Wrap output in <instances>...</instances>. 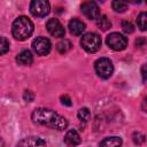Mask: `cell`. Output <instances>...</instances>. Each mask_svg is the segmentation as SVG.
Masks as SVG:
<instances>
[{"instance_id": "6da1fadb", "label": "cell", "mask_w": 147, "mask_h": 147, "mask_svg": "<svg viewBox=\"0 0 147 147\" xmlns=\"http://www.w3.org/2000/svg\"><path fill=\"white\" fill-rule=\"evenodd\" d=\"M31 118L34 123L45 125L59 131L65 130L68 127V121L65 117L61 116L60 114L55 113L52 109L47 108H37L32 111Z\"/></svg>"}, {"instance_id": "7a4b0ae2", "label": "cell", "mask_w": 147, "mask_h": 147, "mask_svg": "<svg viewBox=\"0 0 147 147\" xmlns=\"http://www.w3.org/2000/svg\"><path fill=\"white\" fill-rule=\"evenodd\" d=\"M33 32V23L26 16L17 17L11 25V33L16 40L23 41L28 39Z\"/></svg>"}, {"instance_id": "3957f363", "label": "cell", "mask_w": 147, "mask_h": 147, "mask_svg": "<svg viewBox=\"0 0 147 147\" xmlns=\"http://www.w3.org/2000/svg\"><path fill=\"white\" fill-rule=\"evenodd\" d=\"M80 45L87 53H95L101 47V38L95 32H87L82 37Z\"/></svg>"}, {"instance_id": "277c9868", "label": "cell", "mask_w": 147, "mask_h": 147, "mask_svg": "<svg viewBox=\"0 0 147 147\" xmlns=\"http://www.w3.org/2000/svg\"><path fill=\"white\" fill-rule=\"evenodd\" d=\"M94 69H95L96 75L105 79L109 78L114 72V65H113L111 61L107 57H101V59L96 60V62L94 64Z\"/></svg>"}, {"instance_id": "5b68a950", "label": "cell", "mask_w": 147, "mask_h": 147, "mask_svg": "<svg viewBox=\"0 0 147 147\" xmlns=\"http://www.w3.org/2000/svg\"><path fill=\"white\" fill-rule=\"evenodd\" d=\"M106 42L109 46V48H111L113 51H117V52L125 49L126 46H127L126 37H124L119 32H113V33L108 34L107 39H106Z\"/></svg>"}, {"instance_id": "8992f818", "label": "cell", "mask_w": 147, "mask_h": 147, "mask_svg": "<svg viewBox=\"0 0 147 147\" xmlns=\"http://www.w3.org/2000/svg\"><path fill=\"white\" fill-rule=\"evenodd\" d=\"M30 11L33 16L44 17V16L48 15L51 11L49 2L46 0H33L30 3Z\"/></svg>"}, {"instance_id": "52a82bcc", "label": "cell", "mask_w": 147, "mask_h": 147, "mask_svg": "<svg viewBox=\"0 0 147 147\" xmlns=\"http://www.w3.org/2000/svg\"><path fill=\"white\" fill-rule=\"evenodd\" d=\"M32 48L38 55L45 56L51 52L52 44H51L49 39L46 37H37L32 41Z\"/></svg>"}, {"instance_id": "ba28073f", "label": "cell", "mask_w": 147, "mask_h": 147, "mask_svg": "<svg viewBox=\"0 0 147 147\" xmlns=\"http://www.w3.org/2000/svg\"><path fill=\"white\" fill-rule=\"evenodd\" d=\"M46 29L49 32V34H52L53 37H56V38H61L65 33L63 25L61 24V22L57 18H49L46 23Z\"/></svg>"}, {"instance_id": "9c48e42d", "label": "cell", "mask_w": 147, "mask_h": 147, "mask_svg": "<svg viewBox=\"0 0 147 147\" xmlns=\"http://www.w3.org/2000/svg\"><path fill=\"white\" fill-rule=\"evenodd\" d=\"M82 13L90 20H96L100 16L99 6L94 1H86L80 6Z\"/></svg>"}, {"instance_id": "30bf717a", "label": "cell", "mask_w": 147, "mask_h": 147, "mask_svg": "<svg viewBox=\"0 0 147 147\" xmlns=\"http://www.w3.org/2000/svg\"><path fill=\"white\" fill-rule=\"evenodd\" d=\"M16 147H46V142L39 137L31 136L22 139Z\"/></svg>"}, {"instance_id": "8fae6325", "label": "cell", "mask_w": 147, "mask_h": 147, "mask_svg": "<svg viewBox=\"0 0 147 147\" xmlns=\"http://www.w3.org/2000/svg\"><path fill=\"white\" fill-rule=\"evenodd\" d=\"M68 28H69V31H70L71 34H74V36H80V34H83V32L85 30V23L83 21H80V20H78V18L75 17V18L70 20Z\"/></svg>"}, {"instance_id": "7c38bea8", "label": "cell", "mask_w": 147, "mask_h": 147, "mask_svg": "<svg viewBox=\"0 0 147 147\" xmlns=\"http://www.w3.org/2000/svg\"><path fill=\"white\" fill-rule=\"evenodd\" d=\"M64 144L68 147H75L80 144V136L76 130H69L64 136Z\"/></svg>"}, {"instance_id": "4fadbf2b", "label": "cell", "mask_w": 147, "mask_h": 147, "mask_svg": "<svg viewBox=\"0 0 147 147\" xmlns=\"http://www.w3.org/2000/svg\"><path fill=\"white\" fill-rule=\"evenodd\" d=\"M122 139L119 137H107L100 142V147H121Z\"/></svg>"}, {"instance_id": "5bb4252c", "label": "cell", "mask_w": 147, "mask_h": 147, "mask_svg": "<svg viewBox=\"0 0 147 147\" xmlns=\"http://www.w3.org/2000/svg\"><path fill=\"white\" fill-rule=\"evenodd\" d=\"M16 60L22 65H30L33 62V56H32V54H31L30 51H22L17 55Z\"/></svg>"}, {"instance_id": "9a60e30c", "label": "cell", "mask_w": 147, "mask_h": 147, "mask_svg": "<svg viewBox=\"0 0 147 147\" xmlns=\"http://www.w3.org/2000/svg\"><path fill=\"white\" fill-rule=\"evenodd\" d=\"M96 24H98V26H99L101 30H103V31L108 30V29L111 26V22L109 21V18H108L106 15H100V16L96 18Z\"/></svg>"}, {"instance_id": "2e32d148", "label": "cell", "mask_w": 147, "mask_h": 147, "mask_svg": "<svg viewBox=\"0 0 147 147\" xmlns=\"http://www.w3.org/2000/svg\"><path fill=\"white\" fill-rule=\"evenodd\" d=\"M56 48L61 54H64V53H67V52H69L71 49V42L69 40H67V39H63L57 44Z\"/></svg>"}, {"instance_id": "e0dca14e", "label": "cell", "mask_w": 147, "mask_h": 147, "mask_svg": "<svg viewBox=\"0 0 147 147\" xmlns=\"http://www.w3.org/2000/svg\"><path fill=\"white\" fill-rule=\"evenodd\" d=\"M137 23H138V26L140 28L141 31L146 30V26H147V14L145 11L139 14V16L137 18Z\"/></svg>"}, {"instance_id": "ac0fdd59", "label": "cell", "mask_w": 147, "mask_h": 147, "mask_svg": "<svg viewBox=\"0 0 147 147\" xmlns=\"http://www.w3.org/2000/svg\"><path fill=\"white\" fill-rule=\"evenodd\" d=\"M111 6H113V9L116 13H123L127 8V3L126 2H123V1H113Z\"/></svg>"}, {"instance_id": "d6986e66", "label": "cell", "mask_w": 147, "mask_h": 147, "mask_svg": "<svg viewBox=\"0 0 147 147\" xmlns=\"http://www.w3.org/2000/svg\"><path fill=\"white\" fill-rule=\"evenodd\" d=\"M77 116H78V118H79L82 122H87V121L90 119V117H91V113H90V110H88L87 108H80V109L78 110Z\"/></svg>"}, {"instance_id": "ffe728a7", "label": "cell", "mask_w": 147, "mask_h": 147, "mask_svg": "<svg viewBox=\"0 0 147 147\" xmlns=\"http://www.w3.org/2000/svg\"><path fill=\"white\" fill-rule=\"evenodd\" d=\"M9 51V41L5 37H0V55L6 54Z\"/></svg>"}, {"instance_id": "44dd1931", "label": "cell", "mask_w": 147, "mask_h": 147, "mask_svg": "<svg viewBox=\"0 0 147 147\" xmlns=\"http://www.w3.org/2000/svg\"><path fill=\"white\" fill-rule=\"evenodd\" d=\"M132 139H133V142H134L136 145H141V144L145 142V136H144L142 133H140V132L133 133Z\"/></svg>"}, {"instance_id": "7402d4cb", "label": "cell", "mask_w": 147, "mask_h": 147, "mask_svg": "<svg viewBox=\"0 0 147 147\" xmlns=\"http://www.w3.org/2000/svg\"><path fill=\"white\" fill-rule=\"evenodd\" d=\"M122 28H123V31L126 32V33H132L133 30H134L132 23L129 22V21H123V22H122Z\"/></svg>"}, {"instance_id": "603a6c76", "label": "cell", "mask_w": 147, "mask_h": 147, "mask_svg": "<svg viewBox=\"0 0 147 147\" xmlns=\"http://www.w3.org/2000/svg\"><path fill=\"white\" fill-rule=\"evenodd\" d=\"M23 98H24V100H25V101L31 102V101L33 100L34 95H33V93H32L31 91H25V92H24V94H23Z\"/></svg>"}, {"instance_id": "cb8c5ba5", "label": "cell", "mask_w": 147, "mask_h": 147, "mask_svg": "<svg viewBox=\"0 0 147 147\" xmlns=\"http://www.w3.org/2000/svg\"><path fill=\"white\" fill-rule=\"evenodd\" d=\"M61 102L64 106H71V99L68 95H62L61 96Z\"/></svg>"}, {"instance_id": "d4e9b609", "label": "cell", "mask_w": 147, "mask_h": 147, "mask_svg": "<svg viewBox=\"0 0 147 147\" xmlns=\"http://www.w3.org/2000/svg\"><path fill=\"white\" fill-rule=\"evenodd\" d=\"M145 42H146L145 38H138V39H137V41H136L137 46H139V47H142V46H145Z\"/></svg>"}, {"instance_id": "484cf974", "label": "cell", "mask_w": 147, "mask_h": 147, "mask_svg": "<svg viewBox=\"0 0 147 147\" xmlns=\"http://www.w3.org/2000/svg\"><path fill=\"white\" fill-rule=\"evenodd\" d=\"M141 75H142V79L145 82L146 80V64H144L142 68H141Z\"/></svg>"}]
</instances>
